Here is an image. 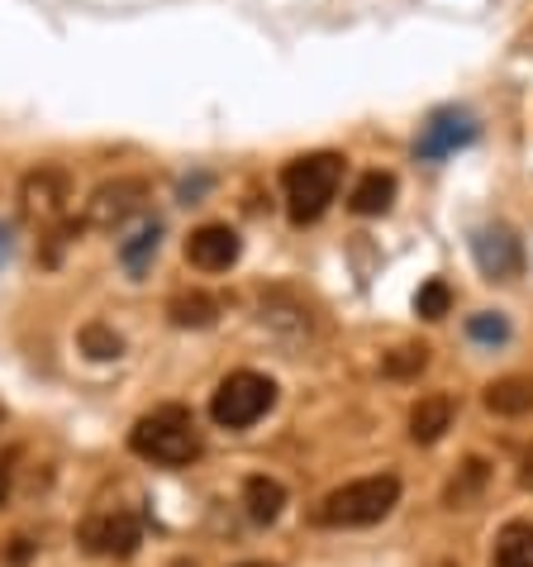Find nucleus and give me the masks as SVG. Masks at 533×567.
Here are the masks:
<instances>
[{"instance_id": "1", "label": "nucleus", "mask_w": 533, "mask_h": 567, "mask_svg": "<svg viewBox=\"0 0 533 567\" xmlns=\"http://www.w3.org/2000/svg\"><path fill=\"white\" fill-rule=\"evenodd\" d=\"M400 501V477L396 472H376V477H357L334 486L320 506H315V525L324 529H367L396 511Z\"/></svg>"}, {"instance_id": "2", "label": "nucleus", "mask_w": 533, "mask_h": 567, "mask_svg": "<svg viewBox=\"0 0 533 567\" xmlns=\"http://www.w3.org/2000/svg\"><path fill=\"white\" fill-rule=\"evenodd\" d=\"M129 449L153 467H186L200 458V430L186 405H158L129 430Z\"/></svg>"}, {"instance_id": "3", "label": "nucleus", "mask_w": 533, "mask_h": 567, "mask_svg": "<svg viewBox=\"0 0 533 567\" xmlns=\"http://www.w3.org/2000/svg\"><path fill=\"white\" fill-rule=\"evenodd\" d=\"M343 182V153H305L281 172V186H286V215L295 225H315L324 219V210L334 206Z\"/></svg>"}, {"instance_id": "4", "label": "nucleus", "mask_w": 533, "mask_h": 567, "mask_svg": "<svg viewBox=\"0 0 533 567\" xmlns=\"http://www.w3.org/2000/svg\"><path fill=\"white\" fill-rule=\"evenodd\" d=\"M276 405V382L253 368L229 372L210 396V420L219 430H253V424Z\"/></svg>"}, {"instance_id": "5", "label": "nucleus", "mask_w": 533, "mask_h": 567, "mask_svg": "<svg viewBox=\"0 0 533 567\" xmlns=\"http://www.w3.org/2000/svg\"><path fill=\"white\" fill-rule=\"evenodd\" d=\"M76 544L91 558H134L144 544V519L134 511H96L76 525Z\"/></svg>"}, {"instance_id": "6", "label": "nucleus", "mask_w": 533, "mask_h": 567, "mask_svg": "<svg viewBox=\"0 0 533 567\" xmlns=\"http://www.w3.org/2000/svg\"><path fill=\"white\" fill-rule=\"evenodd\" d=\"M153 200V186L148 177H115V182H101L86 200V225L91 229H124L134 215H144Z\"/></svg>"}, {"instance_id": "7", "label": "nucleus", "mask_w": 533, "mask_h": 567, "mask_svg": "<svg viewBox=\"0 0 533 567\" xmlns=\"http://www.w3.org/2000/svg\"><path fill=\"white\" fill-rule=\"evenodd\" d=\"M467 144H477V120L467 115V110H458V105H443V110H433V115L425 120L415 153L425 157V163H443V157H452Z\"/></svg>"}, {"instance_id": "8", "label": "nucleus", "mask_w": 533, "mask_h": 567, "mask_svg": "<svg viewBox=\"0 0 533 567\" xmlns=\"http://www.w3.org/2000/svg\"><path fill=\"white\" fill-rule=\"evenodd\" d=\"M472 258L491 281H510L524 272V244L505 225H481L472 234Z\"/></svg>"}, {"instance_id": "9", "label": "nucleus", "mask_w": 533, "mask_h": 567, "mask_svg": "<svg viewBox=\"0 0 533 567\" xmlns=\"http://www.w3.org/2000/svg\"><path fill=\"white\" fill-rule=\"evenodd\" d=\"M20 200H24L29 215H39V219H62V210H67V200H72V177H67L62 167L39 163V167L24 177V186H20Z\"/></svg>"}, {"instance_id": "10", "label": "nucleus", "mask_w": 533, "mask_h": 567, "mask_svg": "<svg viewBox=\"0 0 533 567\" xmlns=\"http://www.w3.org/2000/svg\"><path fill=\"white\" fill-rule=\"evenodd\" d=\"M239 254H243V239L229 225H200L186 239V262L200 267V272H229L239 262Z\"/></svg>"}, {"instance_id": "11", "label": "nucleus", "mask_w": 533, "mask_h": 567, "mask_svg": "<svg viewBox=\"0 0 533 567\" xmlns=\"http://www.w3.org/2000/svg\"><path fill=\"white\" fill-rule=\"evenodd\" d=\"M243 506H248V519H253V525H276L281 511H286V486L276 477H248Z\"/></svg>"}, {"instance_id": "12", "label": "nucleus", "mask_w": 533, "mask_h": 567, "mask_svg": "<svg viewBox=\"0 0 533 567\" xmlns=\"http://www.w3.org/2000/svg\"><path fill=\"white\" fill-rule=\"evenodd\" d=\"M452 430V401L448 396H419L410 411V439L415 444H438Z\"/></svg>"}, {"instance_id": "13", "label": "nucleus", "mask_w": 533, "mask_h": 567, "mask_svg": "<svg viewBox=\"0 0 533 567\" xmlns=\"http://www.w3.org/2000/svg\"><path fill=\"white\" fill-rule=\"evenodd\" d=\"M485 411L491 415H529L533 411V377H500V382L485 386Z\"/></svg>"}, {"instance_id": "14", "label": "nucleus", "mask_w": 533, "mask_h": 567, "mask_svg": "<svg viewBox=\"0 0 533 567\" xmlns=\"http://www.w3.org/2000/svg\"><path fill=\"white\" fill-rule=\"evenodd\" d=\"M348 206H353V215H363V219L386 215L390 206H396V177H390V172H382V167L367 172V177L353 186Z\"/></svg>"}, {"instance_id": "15", "label": "nucleus", "mask_w": 533, "mask_h": 567, "mask_svg": "<svg viewBox=\"0 0 533 567\" xmlns=\"http://www.w3.org/2000/svg\"><path fill=\"white\" fill-rule=\"evenodd\" d=\"M219 306L210 291H177L167 301V320L177 324V329H210L215 320H219Z\"/></svg>"}, {"instance_id": "16", "label": "nucleus", "mask_w": 533, "mask_h": 567, "mask_svg": "<svg viewBox=\"0 0 533 567\" xmlns=\"http://www.w3.org/2000/svg\"><path fill=\"white\" fill-rule=\"evenodd\" d=\"M485 482H491V463H485V458H467V463L448 477V486H443V506L467 511V506H472V501L485 492Z\"/></svg>"}, {"instance_id": "17", "label": "nucleus", "mask_w": 533, "mask_h": 567, "mask_svg": "<svg viewBox=\"0 0 533 567\" xmlns=\"http://www.w3.org/2000/svg\"><path fill=\"white\" fill-rule=\"evenodd\" d=\"M495 567H533V525L529 519H510L495 534Z\"/></svg>"}, {"instance_id": "18", "label": "nucleus", "mask_w": 533, "mask_h": 567, "mask_svg": "<svg viewBox=\"0 0 533 567\" xmlns=\"http://www.w3.org/2000/svg\"><path fill=\"white\" fill-rule=\"evenodd\" d=\"M158 244H163V225L153 219V225H144V229H134L129 239L119 244V258H124V267L138 277V272H148V262H153V254H158Z\"/></svg>"}, {"instance_id": "19", "label": "nucleus", "mask_w": 533, "mask_h": 567, "mask_svg": "<svg viewBox=\"0 0 533 567\" xmlns=\"http://www.w3.org/2000/svg\"><path fill=\"white\" fill-rule=\"evenodd\" d=\"M415 310L425 315V320H443V315L452 310V287L448 281H425V287H419V296H415Z\"/></svg>"}, {"instance_id": "20", "label": "nucleus", "mask_w": 533, "mask_h": 567, "mask_svg": "<svg viewBox=\"0 0 533 567\" xmlns=\"http://www.w3.org/2000/svg\"><path fill=\"white\" fill-rule=\"evenodd\" d=\"M82 349H86L91 358H119V353H124V339H119L109 324H86V329H82Z\"/></svg>"}, {"instance_id": "21", "label": "nucleus", "mask_w": 533, "mask_h": 567, "mask_svg": "<svg viewBox=\"0 0 533 567\" xmlns=\"http://www.w3.org/2000/svg\"><path fill=\"white\" fill-rule=\"evenodd\" d=\"M467 334H472L477 343H505L510 339V320L505 315H495V310H481L467 320Z\"/></svg>"}, {"instance_id": "22", "label": "nucleus", "mask_w": 533, "mask_h": 567, "mask_svg": "<svg viewBox=\"0 0 533 567\" xmlns=\"http://www.w3.org/2000/svg\"><path fill=\"white\" fill-rule=\"evenodd\" d=\"M429 368V349L425 343H410V349H396V353H386V377H419Z\"/></svg>"}, {"instance_id": "23", "label": "nucleus", "mask_w": 533, "mask_h": 567, "mask_svg": "<svg viewBox=\"0 0 533 567\" xmlns=\"http://www.w3.org/2000/svg\"><path fill=\"white\" fill-rule=\"evenodd\" d=\"M76 229H82V225H76V219H58V225H53V234H49V244H43V267H58L62 262V248H67L72 239H76Z\"/></svg>"}, {"instance_id": "24", "label": "nucleus", "mask_w": 533, "mask_h": 567, "mask_svg": "<svg viewBox=\"0 0 533 567\" xmlns=\"http://www.w3.org/2000/svg\"><path fill=\"white\" fill-rule=\"evenodd\" d=\"M10 482H14V453H6V458H0V506L10 501Z\"/></svg>"}, {"instance_id": "25", "label": "nucleus", "mask_w": 533, "mask_h": 567, "mask_svg": "<svg viewBox=\"0 0 533 567\" xmlns=\"http://www.w3.org/2000/svg\"><path fill=\"white\" fill-rule=\"evenodd\" d=\"M29 554H34V544H29L24 534H20V539H10V554H6V558H10L14 567H24V563H29Z\"/></svg>"}, {"instance_id": "26", "label": "nucleus", "mask_w": 533, "mask_h": 567, "mask_svg": "<svg viewBox=\"0 0 533 567\" xmlns=\"http://www.w3.org/2000/svg\"><path fill=\"white\" fill-rule=\"evenodd\" d=\"M10 239H14V229H10V225H0V262H6V258H10V248H14Z\"/></svg>"}, {"instance_id": "27", "label": "nucleus", "mask_w": 533, "mask_h": 567, "mask_svg": "<svg viewBox=\"0 0 533 567\" xmlns=\"http://www.w3.org/2000/svg\"><path fill=\"white\" fill-rule=\"evenodd\" d=\"M520 477H524V486H533V458L524 463V472H520Z\"/></svg>"}, {"instance_id": "28", "label": "nucleus", "mask_w": 533, "mask_h": 567, "mask_svg": "<svg viewBox=\"0 0 533 567\" xmlns=\"http://www.w3.org/2000/svg\"><path fill=\"white\" fill-rule=\"evenodd\" d=\"M171 567H196V563H191V558H177V563H171Z\"/></svg>"}, {"instance_id": "29", "label": "nucleus", "mask_w": 533, "mask_h": 567, "mask_svg": "<svg viewBox=\"0 0 533 567\" xmlns=\"http://www.w3.org/2000/svg\"><path fill=\"white\" fill-rule=\"evenodd\" d=\"M239 567H276V563H239Z\"/></svg>"}, {"instance_id": "30", "label": "nucleus", "mask_w": 533, "mask_h": 567, "mask_svg": "<svg viewBox=\"0 0 533 567\" xmlns=\"http://www.w3.org/2000/svg\"><path fill=\"white\" fill-rule=\"evenodd\" d=\"M0 424H6V405H0Z\"/></svg>"}, {"instance_id": "31", "label": "nucleus", "mask_w": 533, "mask_h": 567, "mask_svg": "<svg viewBox=\"0 0 533 567\" xmlns=\"http://www.w3.org/2000/svg\"><path fill=\"white\" fill-rule=\"evenodd\" d=\"M438 567H458V563H438Z\"/></svg>"}]
</instances>
